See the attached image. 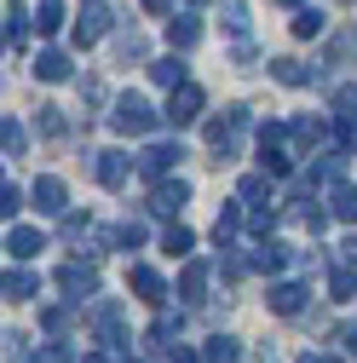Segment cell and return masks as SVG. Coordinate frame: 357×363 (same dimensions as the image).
Returning <instances> with one entry per match:
<instances>
[{
  "label": "cell",
  "mask_w": 357,
  "mask_h": 363,
  "mask_svg": "<svg viewBox=\"0 0 357 363\" xmlns=\"http://www.w3.org/2000/svg\"><path fill=\"white\" fill-rule=\"evenodd\" d=\"M242 133H248V110H242V104H231L219 121H208V150H213V162H231Z\"/></svg>",
  "instance_id": "obj_1"
},
{
  "label": "cell",
  "mask_w": 357,
  "mask_h": 363,
  "mask_svg": "<svg viewBox=\"0 0 357 363\" xmlns=\"http://www.w3.org/2000/svg\"><path fill=\"white\" fill-rule=\"evenodd\" d=\"M110 127L121 133V139H139V133H150V127H156L150 99H139V93H121V99H115V110H110Z\"/></svg>",
  "instance_id": "obj_2"
},
{
  "label": "cell",
  "mask_w": 357,
  "mask_h": 363,
  "mask_svg": "<svg viewBox=\"0 0 357 363\" xmlns=\"http://www.w3.org/2000/svg\"><path fill=\"white\" fill-rule=\"evenodd\" d=\"M202 110H208V93H202V86H191V81H178L162 116H167L173 127H196V121H202Z\"/></svg>",
  "instance_id": "obj_3"
},
{
  "label": "cell",
  "mask_w": 357,
  "mask_h": 363,
  "mask_svg": "<svg viewBox=\"0 0 357 363\" xmlns=\"http://www.w3.org/2000/svg\"><path fill=\"white\" fill-rule=\"evenodd\" d=\"M132 156H121V150H93V173H98V185H110V191H121L127 179H132Z\"/></svg>",
  "instance_id": "obj_4"
},
{
  "label": "cell",
  "mask_w": 357,
  "mask_h": 363,
  "mask_svg": "<svg viewBox=\"0 0 357 363\" xmlns=\"http://www.w3.org/2000/svg\"><path fill=\"white\" fill-rule=\"evenodd\" d=\"M58 289L81 306V300H93V294H98V271H93V265H81V259H69V265L58 271Z\"/></svg>",
  "instance_id": "obj_5"
},
{
  "label": "cell",
  "mask_w": 357,
  "mask_h": 363,
  "mask_svg": "<svg viewBox=\"0 0 357 363\" xmlns=\"http://www.w3.org/2000/svg\"><path fill=\"white\" fill-rule=\"evenodd\" d=\"M104 29H110V6H104V0H81V18H75V47H93Z\"/></svg>",
  "instance_id": "obj_6"
},
{
  "label": "cell",
  "mask_w": 357,
  "mask_h": 363,
  "mask_svg": "<svg viewBox=\"0 0 357 363\" xmlns=\"http://www.w3.org/2000/svg\"><path fill=\"white\" fill-rule=\"evenodd\" d=\"M191 202V185H185V179H167L162 173V185L150 191V213H162V219H173L178 208H185Z\"/></svg>",
  "instance_id": "obj_7"
},
{
  "label": "cell",
  "mask_w": 357,
  "mask_h": 363,
  "mask_svg": "<svg viewBox=\"0 0 357 363\" xmlns=\"http://www.w3.org/2000/svg\"><path fill=\"white\" fill-rule=\"evenodd\" d=\"M288 139L311 156V150H323V145H329V121H323V116H294V121H288Z\"/></svg>",
  "instance_id": "obj_8"
},
{
  "label": "cell",
  "mask_w": 357,
  "mask_h": 363,
  "mask_svg": "<svg viewBox=\"0 0 357 363\" xmlns=\"http://www.w3.org/2000/svg\"><path fill=\"white\" fill-rule=\"evenodd\" d=\"M93 323H98V335H104V352H110V357H127V323H121V311H115V306H98Z\"/></svg>",
  "instance_id": "obj_9"
},
{
  "label": "cell",
  "mask_w": 357,
  "mask_h": 363,
  "mask_svg": "<svg viewBox=\"0 0 357 363\" xmlns=\"http://www.w3.org/2000/svg\"><path fill=\"white\" fill-rule=\"evenodd\" d=\"M127 283H132V294H139L144 306H162V300H167L162 271H150V265H132V271H127Z\"/></svg>",
  "instance_id": "obj_10"
},
{
  "label": "cell",
  "mask_w": 357,
  "mask_h": 363,
  "mask_svg": "<svg viewBox=\"0 0 357 363\" xmlns=\"http://www.w3.org/2000/svg\"><path fill=\"white\" fill-rule=\"evenodd\" d=\"M178 162H185V145H178V139H173V145H150V150L139 156V167H144L150 179H162V173H173Z\"/></svg>",
  "instance_id": "obj_11"
},
{
  "label": "cell",
  "mask_w": 357,
  "mask_h": 363,
  "mask_svg": "<svg viewBox=\"0 0 357 363\" xmlns=\"http://www.w3.org/2000/svg\"><path fill=\"white\" fill-rule=\"evenodd\" d=\"M35 208H40V213H64V208H69L64 179H52V173H47V179H35Z\"/></svg>",
  "instance_id": "obj_12"
},
{
  "label": "cell",
  "mask_w": 357,
  "mask_h": 363,
  "mask_svg": "<svg viewBox=\"0 0 357 363\" xmlns=\"http://www.w3.org/2000/svg\"><path fill=\"white\" fill-rule=\"evenodd\" d=\"M248 265H254V271H283V265H288V242H277V237H259V248L248 254Z\"/></svg>",
  "instance_id": "obj_13"
},
{
  "label": "cell",
  "mask_w": 357,
  "mask_h": 363,
  "mask_svg": "<svg viewBox=\"0 0 357 363\" xmlns=\"http://www.w3.org/2000/svg\"><path fill=\"white\" fill-rule=\"evenodd\" d=\"M40 248H47V237H40L35 225H18V231L6 237V254H12V259H23V265H29V259H35Z\"/></svg>",
  "instance_id": "obj_14"
},
{
  "label": "cell",
  "mask_w": 357,
  "mask_h": 363,
  "mask_svg": "<svg viewBox=\"0 0 357 363\" xmlns=\"http://www.w3.org/2000/svg\"><path fill=\"white\" fill-rule=\"evenodd\" d=\"M265 306L283 311V317H294V311L305 306V289H300V283H271V289H265Z\"/></svg>",
  "instance_id": "obj_15"
},
{
  "label": "cell",
  "mask_w": 357,
  "mask_h": 363,
  "mask_svg": "<svg viewBox=\"0 0 357 363\" xmlns=\"http://www.w3.org/2000/svg\"><path fill=\"white\" fill-rule=\"evenodd\" d=\"M202 289H208V265H202V259H191L185 271H178V300H191V306H202V300H208Z\"/></svg>",
  "instance_id": "obj_16"
},
{
  "label": "cell",
  "mask_w": 357,
  "mask_h": 363,
  "mask_svg": "<svg viewBox=\"0 0 357 363\" xmlns=\"http://www.w3.org/2000/svg\"><path fill=\"white\" fill-rule=\"evenodd\" d=\"M0 294H6V300H29V294H40V277H35L29 265H18V271L0 277Z\"/></svg>",
  "instance_id": "obj_17"
},
{
  "label": "cell",
  "mask_w": 357,
  "mask_h": 363,
  "mask_svg": "<svg viewBox=\"0 0 357 363\" xmlns=\"http://www.w3.org/2000/svg\"><path fill=\"white\" fill-rule=\"evenodd\" d=\"M242 208H271V173H248L242 179V191H237Z\"/></svg>",
  "instance_id": "obj_18"
},
{
  "label": "cell",
  "mask_w": 357,
  "mask_h": 363,
  "mask_svg": "<svg viewBox=\"0 0 357 363\" xmlns=\"http://www.w3.org/2000/svg\"><path fill=\"white\" fill-rule=\"evenodd\" d=\"M29 69H35L40 81H69V75H75V69H69V58H64V52H52V47H47V52H35V64H29Z\"/></svg>",
  "instance_id": "obj_19"
},
{
  "label": "cell",
  "mask_w": 357,
  "mask_h": 363,
  "mask_svg": "<svg viewBox=\"0 0 357 363\" xmlns=\"http://www.w3.org/2000/svg\"><path fill=\"white\" fill-rule=\"evenodd\" d=\"M167 40H173L178 52H191L196 40H202V23H196V18H167Z\"/></svg>",
  "instance_id": "obj_20"
},
{
  "label": "cell",
  "mask_w": 357,
  "mask_h": 363,
  "mask_svg": "<svg viewBox=\"0 0 357 363\" xmlns=\"http://www.w3.org/2000/svg\"><path fill=\"white\" fill-rule=\"evenodd\" d=\"M329 213L346 219V225H357V185H334L329 191Z\"/></svg>",
  "instance_id": "obj_21"
},
{
  "label": "cell",
  "mask_w": 357,
  "mask_h": 363,
  "mask_svg": "<svg viewBox=\"0 0 357 363\" xmlns=\"http://www.w3.org/2000/svg\"><path fill=\"white\" fill-rule=\"evenodd\" d=\"M259 167L271 173V179H288V173H294V156H288L283 145H259Z\"/></svg>",
  "instance_id": "obj_22"
},
{
  "label": "cell",
  "mask_w": 357,
  "mask_h": 363,
  "mask_svg": "<svg viewBox=\"0 0 357 363\" xmlns=\"http://www.w3.org/2000/svg\"><path fill=\"white\" fill-rule=\"evenodd\" d=\"M237 225H242V202H225V208H219V219H213V242L225 248V242L237 237Z\"/></svg>",
  "instance_id": "obj_23"
},
{
  "label": "cell",
  "mask_w": 357,
  "mask_h": 363,
  "mask_svg": "<svg viewBox=\"0 0 357 363\" xmlns=\"http://www.w3.org/2000/svg\"><path fill=\"white\" fill-rule=\"evenodd\" d=\"M35 127H40V139H64V133H69V121H64L58 104H40L35 110Z\"/></svg>",
  "instance_id": "obj_24"
},
{
  "label": "cell",
  "mask_w": 357,
  "mask_h": 363,
  "mask_svg": "<svg viewBox=\"0 0 357 363\" xmlns=\"http://www.w3.org/2000/svg\"><path fill=\"white\" fill-rule=\"evenodd\" d=\"M329 294H334V300H357V271H351L346 259L329 271Z\"/></svg>",
  "instance_id": "obj_25"
},
{
  "label": "cell",
  "mask_w": 357,
  "mask_h": 363,
  "mask_svg": "<svg viewBox=\"0 0 357 363\" xmlns=\"http://www.w3.org/2000/svg\"><path fill=\"white\" fill-rule=\"evenodd\" d=\"M35 29L40 35H58L64 29V0H40V6H35Z\"/></svg>",
  "instance_id": "obj_26"
},
{
  "label": "cell",
  "mask_w": 357,
  "mask_h": 363,
  "mask_svg": "<svg viewBox=\"0 0 357 363\" xmlns=\"http://www.w3.org/2000/svg\"><path fill=\"white\" fill-rule=\"evenodd\" d=\"M323 29H329V18H323L317 6H305V12H294V35H300V40H317Z\"/></svg>",
  "instance_id": "obj_27"
},
{
  "label": "cell",
  "mask_w": 357,
  "mask_h": 363,
  "mask_svg": "<svg viewBox=\"0 0 357 363\" xmlns=\"http://www.w3.org/2000/svg\"><path fill=\"white\" fill-rule=\"evenodd\" d=\"M150 81H156V86H167V93H173V86L185 81V64H178V58H156V64H150Z\"/></svg>",
  "instance_id": "obj_28"
},
{
  "label": "cell",
  "mask_w": 357,
  "mask_h": 363,
  "mask_svg": "<svg viewBox=\"0 0 357 363\" xmlns=\"http://www.w3.org/2000/svg\"><path fill=\"white\" fill-rule=\"evenodd\" d=\"M271 75H277L283 86H305L317 69H305V64H294V58H277V64H271Z\"/></svg>",
  "instance_id": "obj_29"
},
{
  "label": "cell",
  "mask_w": 357,
  "mask_h": 363,
  "mask_svg": "<svg viewBox=\"0 0 357 363\" xmlns=\"http://www.w3.org/2000/svg\"><path fill=\"white\" fill-rule=\"evenodd\" d=\"M202 363H237V340H231V335H213V340L202 346Z\"/></svg>",
  "instance_id": "obj_30"
},
{
  "label": "cell",
  "mask_w": 357,
  "mask_h": 363,
  "mask_svg": "<svg viewBox=\"0 0 357 363\" xmlns=\"http://www.w3.org/2000/svg\"><path fill=\"white\" fill-rule=\"evenodd\" d=\"M110 242H115V248H139V242H144V225H139V219H121L115 231H110Z\"/></svg>",
  "instance_id": "obj_31"
},
{
  "label": "cell",
  "mask_w": 357,
  "mask_h": 363,
  "mask_svg": "<svg viewBox=\"0 0 357 363\" xmlns=\"http://www.w3.org/2000/svg\"><path fill=\"white\" fill-rule=\"evenodd\" d=\"M23 145H29L23 127L18 121H0V156H23Z\"/></svg>",
  "instance_id": "obj_32"
},
{
  "label": "cell",
  "mask_w": 357,
  "mask_h": 363,
  "mask_svg": "<svg viewBox=\"0 0 357 363\" xmlns=\"http://www.w3.org/2000/svg\"><path fill=\"white\" fill-rule=\"evenodd\" d=\"M162 254H191V231L185 225H167L162 231Z\"/></svg>",
  "instance_id": "obj_33"
},
{
  "label": "cell",
  "mask_w": 357,
  "mask_h": 363,
  "mask_svg": "<svg viewBox=\"0 0 357 363\" xmlns=\"http://www.w3.org/2000/svg\"><path fill=\"white\" fill-rule=\"evenodd\" d=\"M346 58H357V29L334 35V47H329V64H346Z\"/></svg>",
  "instance_id": "obj_34"
},
{
  "label": "cell",
  "mask_w": 357,
  "mask_h": 363,
  "mask_svg": "<svg viewBox=\"0 0 357 363\" xmlns=\"http://www.w3.org/2000/svg\"><path fill=\"white\" fill-rule=\"evenodd\" d=\"M334 116H357V86H334Z\"/></svg>",
  "instance_id": "obj_35"
},
{
  "label": "cell",
  "mask_w": 357,
  "mask_h": 363,
  "mask_svg": "<svg viewBox=\"0 0 357 363\" xmlns=\"http://www.w3.org/2000/svg\"><path fill=\"white\" fill-rule=\"evenodd\" d=\"M23 363H69V346H40V352H23Z\"/></svg>",
  "instance_id": "obj_36"
},
{
  "label": "cell",
  "mask_w": 357,
  "mask_h": 363,
  "mask_svg": "<svg viewBox=\"0 0 357 363\" xmlns=\"http://www.w3.org/2000/svg\"><path fill=\"white\" fill-rule=\"evenodd\" d=\"M271 225H277L271 208H254V213H248V231H254V237H271Z\"/></svg>",
  "instance_id": "obj_37"
},
{
  "label": "cell",
  "mask_w": 357,
  "mask_h": 363,
  "mask_svg": "<svg viewBox=\"0 0 357 363\" xmlns=\"http://www.w3.org/2000/svg\"><path fill=\"white\" fill-rule=\"evenodd\" d=\"M18 208H23V191L18 185H0V219H12Z\"/></svg>",
  "instance_id": "obj_38"
},
{
  "label": "cell",
  "mask_w": 357,
  "mask_h": 363,
  "mask_svg": "<svg viewBox=\"0 0 357 363\" xmlns=\"http://www.w3.org/2000/svg\"><path fill=\"white\" fill-rule=\"evenodd\" d=\"M225 29H248V6H242V0H225Z\"/></svg>",
  "instance_id": "obj_39"
},
{
  "label": "cell",
  "mask_w": 357,
  "mask_h": 363,
  "mask_svg": "<svg viewBox=\"0 0 357 363\" xmlns=\"http://www.w3.org/2000/svg\"><path fill=\"white\" fill-rule=\"evenodd\" d=\"M340 145L357 150V116H340Z\"/></svg>",
  "instance_id": "obj_40"
},
{
  "label": "cell",
  "mask_w": 357,
  "mask_h": 363,
  "mask_svg": "<svg viewBox=\"0 0 357 363\" xmlns=\"http://www.w3.org/2000/svg\"><path fill=\"white\" fill-rule=\"evenodd\" d=\"M40 323H47V329H52V335H64V329H69V311H58V306H52V311H47V317H40Z\"/></svg>",
  "instance_id": "obj_41"
},
{
  "label": "cell",
  "mask_w": 357,
  "mask_h": 363,
  "mask_svg": "<svg viewBox=\"0 0 357 363\" xmlns=\"http://www.w3.org/2000/svg\"><path fill=\"white\" fill-rule=\"evenodd\" d=\"M81 231H86V213H69L64 208V237H81Z\"/></svg>",
  "instance_id": "obj_42"
},
{
  "label": "cell",
  "mask_w": 357,
  "mask_h": 363,
  "mask_svg": "<svg viewBox=\"0 0 357 363\" xmlns=\"http://www.w3.org/2000/svg\"><path fill=\"white\" fill-rule=\"evenodd\" d=\"M127 58H144V40H139V35H127V40H121V64H127Z\"/></svg>",
  "instance_id": "obj_43"
},
{
  "label": "cell",
  "mask_w": 357,
  "mask_h": 363,
  "mask_svg": "<svg viewBox=\"0 0 357 363\" xmlns=\"http://www.w3.org/2000/svg\"><path fill=\"white\" fill-rule=\"evenodd\" d=\"M340 259H346V265H357V231H351V237L340 242Z\"/></svg>",
  "instance_id": "obj_44"
},
{
  "label": "cell",
  "mask_w": 357,
  "mask_h": 363,
  "mask_svg": "<svg viewBox=\"0 0 357 363\" xmlns=\"http://www.w3.org/2000/svg\"><path fill=\"white\" fill-rule=\"evenodd\" d=\"M167 357H173V363H202V357H196V352H185V346H173Z\"/></svg>",
  "instance_id": "obj_45"
},
{
  "label": "cell",
  "mask_w": 357,
  "mask_h": 363,
  "mask_svg": "<svg viewBox=\"0 0 357 363\" xmlns=\"http://www.w3.org/2000/svg\"><path fill=\"white\" fill-rule=\"evenodd\" d=\"M81 363H115V357H110V352H86Z\"/></svg>",
  "instance_id": "obj_46"
},
{
  "label": "cell",
  "mask_w": 357,
  "mask_h": 363,
  "mask_svg": "<svg viewBox=\"0 0 357 363\" xmlns=\"http://www.w3.org/2000/svg\"><path fill=\"white\" fill-rule=\"evenodd\" d=\"M173 6V0H144V12H167Z\"/></svg>",
  "instance_id": "obj_47"
},
{
  "label": "cell",
  "mask_w": 357,
  "mask_h": 363,
  "mask_svg": "<svg viewBox=\"0 0 357 363\" xmlns=\"http://www.w3.org/2000/svg\"><path fill=\"white\" fill-rule=\"evenodd\" d=\"M300 363H334V357H323V352H305V357H300Z\"/></svg>",
  "instance_id": "obj_48"
},
{
  "label": "cell",
  "mask_w": 357,
  "mask_h": 363,
  "mask_svg": "<svg viewBox=\"0 0 357 363\" xmlns=\"http://www.w3.org/2000/svg\"><path fill=\"white\" fill-rule=\"evenodd\" d=\"M346 346H351V352H357V329H346Z\"/></svg>",
  "instance_id": "obj_49"
},
{
  "label": "cell",
  "mask_w": 357,
  "mask_h": 363,
  "mask_svg": "<svg viewBox=\"0 0 357 363\" xmlns=\"http://www.w3.org/2000/svg\"><path fill=\"white\" fill-rule=\"evenodd\" d=\"M277 6H300V0H277Z\"/></svg>",
  "instance_id": "obj_50"
},
{
  "label": "cell",
  "mask_w": 357,
  "mask_h": 363,
  "mask_svg": "<svg viewBox=\"0 0 357 363\" xmlns=\"http://www.w3.org/2000/svg\"><path fill=\"white\" fill-rule=\"evenodd\" d=\"M191 6H213V0H191Z\"/></svg>",
  "instance_id": "obj_51"
},
{
  "label": "cell",
  "mask_w": 357,
  "mask_h": 363,
  "mask_svg": "<svg viewBox=\"0 0 357 363\" xmlns=\"http://www.w3.org/2000/svg\"><path fill=\"white\" fill-rule=\"evenodd\" d=\"M0 47H6V35H0Z\"/></svg>",
  "instance_id": "obj_52"
}]
</instances>
